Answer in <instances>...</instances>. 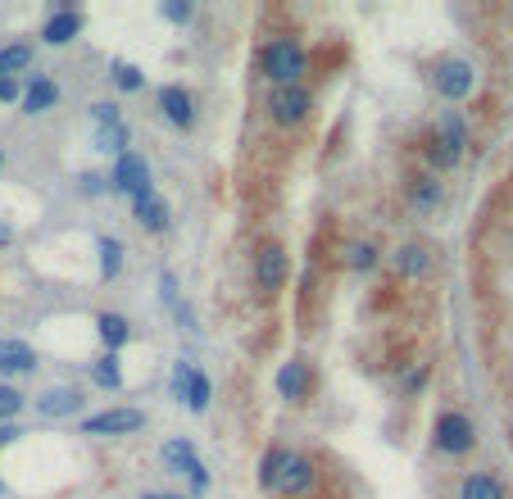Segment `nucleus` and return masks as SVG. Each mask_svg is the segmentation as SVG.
<instances>
[{
	"mask_svg": "<svg viewBox=\"0 0 513 499\" xmlns=\"http://www.w3.org/2000/svg\"><path fill=\"white\" fill-rule=\"evenodd\" d=\"M259 73H264L273 87H305L309 73V50L296 37H273L259 46Z\"/></svg>",
	"mask_w": 513,
	"mask_h": 499,
	"instance_id": "f257e3e1",
	"label": "nucleus"
},
{
	"mask_svg": "<svg viewBox=\"0 0 513 499\" xmlns=\"http://www.w3.org/2000/svg\"><path fill=\"white\" fill-rule=\"evenodd\" d=\"M432 450L445 459H464L477 450V422L464 409H441L432 418Z\"/></svg>",
	"mask_w": 513,
	"mask_h": 499,
	"instance_id": "f03ea898",
	"label": "nucleus"
},
{
	"mask_svg": "<svg viewBox=\"0 0 513 499\" xmlns=\"http://www.w3.org/2000/svg\"><path fill=\"white\" fill-rule=\"evenodd\" d=\"M427 82H432V91L441 100H468L477 91V69H473V59L445 55V59H436V64H432Z\"/></svg>",
	"mask_w": 513,
	"mask_h": 499,
	"instance_id": "7ed1b4c3",
	"label": "nucleus"
},
{
	"mask_svg": "<svg viewBox=\"0 0 513 499\" xmlns=\"http://www.w3.org/2000/svg\"><path fill=\"white\" fill-rule=\"evenodd\" d=\"M250 277H255V291L259 295H277L282 286H287L291 277V255L282 241H264L255 250V259H250Z\"/></svg>",
	"mask_w": 513,
	"mask_h": 499,
	"instance_id": "20e7f679",
	"label": "nucleus"
},
{
	"mask_svg": "<svg viewBox=\"0 0 513 499\" xmlns=\"http://www.w3.org/2000/svg\"><path fill=\"white\" fill-rule=\"evenodd\" d=\"M264 109L277 128H305L309 114H314V91L309 87H273L264 100Z\"/></svg>",
	"mask_w": 513,
	"mask_h": 499,
	"instance_id": "39448f33",
	"label": "nucleus"
},
{
	"mask_svg": "<svg viewBox=\"0 0 513 499\" xmlns=\"http://www.w3.org/2000/svg\"><path fill=\"white\" fill-rule=\"evenodd\" d=\"M109 191H119V196H128V200H137V196H146V191H155V186H150V164H146V155L128 150V155L114 159V173H109Z\"/></svg>",
	"mask_w": 513,
	"mask_h": 499,
	"instance_id": "423d86ee",
	"label": "nucleus"
},
{
	"mask_svg": "<svg viewBox=\"0 0 513 499\" xmlns=\"http://www.w3.org/2000/svg\"><path fill=\"white\" fill-rule=\"evenodd\" d=\"M318 490V463L309 459V454H287V463H282V481H277V495L282 499H309Z\"/></svg>",
	"mask_w": 513,
	"mask_h": 499,
	"instance_id": "0eeeda50",
	"label": "nucleus"
},
{
	"mask_svg": "<svg viewBox=\"0 0 513 499\" xmlns=\"http://www.w3.org/2000/svg\"><path fill=\"white\" fill-rule=\"evenodd\" d=\"M159 454H164V463L173 472H187V481H191V490H196V495H205V490H209V468L200 463L196 445H191L187 436H173V441H168Z\"/></svg>",
	"mask_w": 513,
	"mask_h": 499,
	"instance_id": "6e6552de",
	"label": "nucleus"
},
{
	"mask_svg": "<svg viewBox=\"0 0 513 499\" xmlns=\"http://www.w3.org/2000/svg\"><path fill=\"white\" fill-rule=\"evenodd\" d=\"M159 114H164V123H173V128H196V96H191L182 82H168V87H159L155 96Z\"/></svg>",
	"mask_w": 513,
	"mask_h": 499,
	"instance_id": "1a4fd4ad",
	"label": "nucleus"
},
{
	"mask_svg": "<svg viewBox=\"0 0 513 499\" xmlns=\"http://www.w3.org/2000/svg\"><path fill=\"white\" fill-rule=\"evenodd\" d=\"M141 427H146V413L141 409H105L82 422V436H132Z\"/></svg>",
	"mask_w": 513,
	"mask_h": 499,
	"instance_id": "9d476101",
	"label": "nucleus"
},
{
	"mask_svg": "<svg viewBox=\"0 0 513 499\" xmlns=\"http://www.w3.org/2000/svg\"><path fill=\"white\" fill-rule=\"evenodd\" d=\"M277 395L291 404H305L309 395H314V368H309V359H287L282 368H277Z\"/></svg>",
	"mask_w": 513,
	"mask_h": 499,
	"instance_id": "9b49d317",
	"label": "nucleus"
},
{
	"mask_svg": "<svg viewBox=\"0 0 513 499\" xmlns=\"http://www.w3.org/2000/svg\"><path fill=\"white\" fill-rule=\"evenodd\" d=\"M405 196H409V205H414L418 214H436V209H441V200H445L441 177H436L432 168H418V173L405 177Z\"/></svg>",
	"mask_w": 513,
	"mask_h": 499,
	"instance_id": "f8f14e48",
	"label": "nucleus"
},
{
	"mask_svg": "<svg viewBox=\"0 0 513 499\" xmlns=\"http://www.w3.org/2000/svg\"><path fill=\"white\" fill-rule=\"evenodd\" d=\"M132 218H137V227L150 232V236H159V232L173 227V209H168V200L159 196V191H146V196L132 200Z\"/></svg>",
	"mask_w": 513,
	"mask_h": 499,
	"instance_id": "ddd939ff",
	"label": "nucleus"
},
{
	"mask_svg": "<svg viewBox=\"0 0 513 499\" xmlns=\"http://www.w3.org/2000/svg\"><path fill=\"white\" fill-rule=\"evenodd\" d=\"M391 268H395V277L418 282V277L432 273V250H427V245H418V241L395 245V250H391Z\"/></svg>",
	"mask_w": 513,
	"mask_h": 499,
	"instance_id": "4468645a",
	"label": "nucleus"
},
{
	"mask_svg": "<svg viewBox=\"0 0 513 499\" xmlns=\"http://www.w3.org/2000/svg\"><path fill=\"white\" fill-rule=\"evenodd\" d=\"M432 137L441 141V146L450 150L454 159H464V150H468V141H473V132H468L464 114H454V109H445V114H436V128H432Z\"/></svg>",
	"mask_w": 513,
	"mask_h": 499,
	"instance_id": "2eb2a0df",
	"label": "nucleus"
},
{
	"mask_svg": "<svg viewBox=\"0 0 513 499\" xmlns=\"http://www.w3.org/2000/svg\"><path fill=\"white\" fill-rule=\"evenodd\" d=\"M78 32H82V14L69 10V5H55V14L41 23V41L46 46H69Z\"/></svg>",
	"mask_w": 513,
	"mask_h": 499,
	"instance_id": "dca6fc26",
	"label": "nucleus"
},
{
	"mask_svg": "<svg viewBox=\"0 0 513 499\" xmlns=\"http://www.w3.org/2000/svg\"><path fill=\"white\" fill-rule=\"evenodd\" d=\"M82 409V391L78 386H50L37 395V413L41 418H73Z\"/></svg>",
	"mask_w": 513,
	"mask_h": 499,
	"instance_id": "f3484780",
	"label": "nucleus"
},
{
	"mask_svg": "<svg viewBox=\"0 0 513 499\" xmlns=\"http://www.w3.org/2000/svg\"><path fill=\"white\" fill-rule=\"evenodd\" d=\"M454 499H509V490L495 472H464L454 486Z\"/></svg>",
	"mask_w": 513,
	"mask_h": 499,
	"instance_id": "a211bd4d",
	"label": "nucleus"
},
{
	"mask_svg": "<svg viewBox=\"0 0 513 499\" xmlns=\"http://www.w3.org/2000/svg\"><path fill=\"white\" fill-rule=\"evenodd\" d=\"M32 368H37V350L28 341L5 336L0 341V377H19V372H32Z\"/></svg>",
	"mask_w": 513,
	"mask_h": 499,
	"instance_id": "6ab92c4d",
	"label": "nucleus"
},
{
	"mask_svg": "<svg viewBox=\"0 0 513 499\" xmlns=\"http://www.w3.org/2000/svg\"><path fill=\"white\" fill-rule=\"evenodd\" d=\"M96 336H100V345H105L109 354H119L123 345L132 341V323L123 314H109L105 309V314H96Z\"/></svg>",
	"mask_w": 513,
	"mask_h": 499,
	"instance_id": "aec40b11",
	"label": "nucleus"
},
{
	"mask_svg": "<svg viewBox=\"0 0 513 499\" xmlns=\"http://www.w3.org/2000/svg\"><path fill=\"white\" fill-rule=\"evenodd\" d=\"M55 100H60V87H55V78L37 73V78L28 82V91H23V114H46V109H55Z\"/></svg>",
	"mask_w": 513,
	"mask_h": 499,
	"instance_id": "412c9836",
	"label": "nucleus"
},
{
	"mask_svg": "<svg viewBox=\"0 0 513 499\" xmlns=\"http://www.w3.org/2000/svg\"><path fill=\"white\" fill-rule=\"evenodd\" d=\"M341 255H346V268H355V273H373V268L382 264V250H377V241H368V236L346 241L341 245Z\"/></svg>",
	"mask_w": 513,
	"mask_h": 499,
	"instance_id": "4be33fe9",
	"label": "nucleus"
},
{
	"mask_svg": "<svg viewBox=\"0 0 513 499\" xmlns=\"http://www.w3.org/2000/svg\"><path fill=\"white\" fill-rule=\"evenodd\" d=\"M96 255H100V282H114L123 273V241L119 236H96Z\"/></svg>",
	"mask_w": 513,
	"mask_h": 499,
	"instance_id": "5701e85b",
	"label": "nucleus"
},
{
	"mask_svg": "<svg viewBox=\"0 0 513 499\" xmlns=\"http://www.w3.org/2000/svg\"><path fill=\"white\" fill-rule=\"evenodd\" d=\"M91 382L100 386V391H123V359L119 354H100L96 363H91Z\"/></svg>",
	"mask_w": 513,
	"mask_h": 499,
	"instance_id": "b1692460",
	"label": "nucleus"
},
{
	"mask_svg": "<svg viewBox=\"0 0 513 499\" xmlns=\"http://www.w3.org/2000/svg\"><path fill=\"white\" fill-rule=\"evenodd\" d=\"M287 445H268L264 459H259V486L268 490V495H277V481H282V463H287Z\"/></svg>",
	"mask_w": 513,
	"mask_h": 499,
	"instance_id": "393cba45",
	"label": "nucleus"
},
{
	"mask_svg": "<svg viewBox=\"0 0 513 499\" xmlns=\"http://www.w3.org/2000/svg\"><path fill=\"white\" fill-rule=\"evenodd\" d=\"M23 69H32V46L28 41H10V46H0V78H19Z\"/></svg>",
	"mask_w": 513,
	"mask_h": 499,
	"instance_id": "a878e982",
	"label": "nucleus"
},
{
	"mask_svg": "<svg viewBox=\"0 0 513 499\" xmlns=\"http://www.w3.org/2000/svg\"><path fill=\"white\" fill-rule=\"evenodd\" d=\"M128 123H119V128H96V150L100 155H128Z\"/></svg>",
	"mask_w": 513,
	"mask_h": 499,
	"instance_id": "bb28decb",
	"label": "nucleus"
},
{
	"mask_svg": "<svg viewBox=\"0 0 513 499\" xmlns=\"http://www.w3.org/2000/svg\"><path fill=\"white\" fill-rule=\"evenodd\" d=\"M209 395H214V386H209V377L205 372H191V386H187V409L191 413H205L209 409Z\"/></svg>",
	"mask_w": 513,
	"mask_h": 499,
	"instance_id": "cd10ccee",
	"label": "nucleus"
},
{
	"mask_svg": "<svg viewBox=\"0 0 513 499\" xmlns=\"http://www.w3.org/2000/svg\"><path fill=\"white\" fill-rule=\"evenodd\" d=\"M191 372H196V363H187V359H178V363H173V377H168V395H173V400H178V404H187Z\"/></svg>",
	"mask_w": 513,
	"mask_h": 499,
	"instance_id": "c85d7f7f",
	"label": "nucleus"
},
{
	"mask_svg": "<svg viewBox=\"0 0 513 499\" xmlns=\"http://www.w3.org/2000/svg\"><path fill=\"white\" fill-rule=\"evenodd\" d=\"M427 377H432V368H427V363H409V368L400 372V395H423Z\"/></svg>",
	"mask_w": 513,
	"mask_h": 499,
	"instance_id": "c756f323",
	"label": "nucleus"
},
{
	"mask_svg": "<svg viewBox=\"0 0 513 499\" xmlns=\"http://www.w3.org/2000/svg\"><path fill=\"white\" fill-rule=\"evenodd\" d=\"M114 87H119V91H141V87H146V78H141L137 64H123V59H119V64H114Z\"/></svg>",
	"mask_w": 513,
	"mask_h": 499,
	"instance_id": "7c9ffc66",
	"label": "nucleus"
},
{
	"mask_svg": "<svg viewBox=\"0 0 513 499\" xmlns=\"http://www.w3.org/2000/svg\"><path fill=\"white\" fill-rule=\"evenodd\" d=\"M19 409H23L19 386H5V382H0V422H14V418H19Z\"/></svg>",
	"mask_w": 513,
	"mask_h": 499,
	"instance_id": "2f4dec72",
	"label": "nucleus"
},
{
	"mask_svg": "<svg viewBox=\"0 0 513 499\" xmlns=\"http://www.w3.org/2000/svg\"><path fill=\"white\" fill-rule=\"evenodd\" d=\"M91 118H96V128H119L123 123V114H119L114 100H96V105H91Z\"/></svg>",
	"mask_w": 513,
	"mask_h": 499,
	"instance_id": "473e14b6",
	"label": "nucleus"
},
{
	"mask_svg": "<svg viewBox=\"0 0 513 499\" xmlns=\"http://www.w3.org/2000/svg\"><path fill=\"white\" fill-rule=\"evenodd\" d=\"M159 14H164L168 23H187L196 10H191V0H164V5H159Z\"/></svg>",
	"mask_w": 513,
	"mask_h": 499,
	"instance_id": "72a5a7b5",
	"label": "nucleus"
},
{
	"mask_svg": "<svg viewBox=\"0 0 513 499\" xmlns=\"http://www.w3.org/2000/svg\"><path fill=\"white\" fill-rule=\"evenodd\" d=\"M78 191H82V196H100V191H109V177L82 173V177H78Z\"/></svg>",
	"mask_w": 513,
	"mask_h": 499,
	"instance_id": "f704fd0d",
	"label": "nucleus"
},
{
	"mask_svg": "<svg viewBox=\"0 0 513 499\" xmlns=\"http://www.w3.org/2000/svg\"><path fill=\"white\" fill-rule=\"evenodd\" d=\"M23 91L28 87H19V78H0V100H19L23 105Z\"/></svg>",
	"mask_w": 513,
	"mask_h": 499,
	"instance_id": "c9c22d12",
	"label": "nucleus"
},
{
	"mask_svg": "<svg viewBox=\"0 0 513 499\" xmlns=\"http://www.w3.org/2000/svg\"><path fill=\"white\" fill-rule=\"evenodd\" d=\"M19 436H23V431L14 427V422H0V450H10V445L19 441Z\"/></svg>",
	"mask_w": 513,
	"mask_h": 499,
	"instance_id": "e433bc0d",
	"label": "nucleus"
},
{
	"mask_svg": "<svg viewBox=\"0 0 513 499\" xmlns=\"http://www.w3.org/2000/svg\"><path fill=\"white\" fill-rule=\"evenodd\" d=\"M14 241V227L10 223H0V245H10Z\"/></svg>",
	"mask_w": 513,
	"mask_h": 499,
	"instance_id": "4c0bfd02",
	"label": "nucleus"
},
{
	"mask_svg": "<svg viewBox=\"0 0 513 499\" xmlns=\"http://www.w3.org/2000/svg\"><path fill=\"white\" fill-rule=\"evenodd\" d=\"M159 499H182V495H159Z\"/></svg>",
	"mask_w": 513,
	"mask_h": 499,
	"instance_id": "58836bf2",
	"label": "nucleus"
},
{
	"mask_svg": "<svg viewBox=\"0 0 513 499\" xmlns=\"http://www.w3.org/2000/svg\"><path fill=\"white\" fill-rule=\"evenodd\" d=\"M509 441H513V418H509Z\"/></svg>",
	"mask_w": 513,
	"mask_h": 499,
	"instance_id": "ea45409f",
	"label": "nucleus"
},
{
	"mask_svg": "<svg viewBox=\"0 0 513 499\" xmlns=\"http://www.w3.org/2000/svg\"><path fill=\"white\" fill-rule=\"evenodd\" d=\"M0 495H5V477H0Z\"/></svg>",
	"mask_w": 513,
	"mask_h": 499,
	"instance_id": "a19ab883",
	"label": "nucleus"
},
{
	"mask_svg": "<svg viewBox=\"0 0 513 499\" xmlns=\"http://www.w3.org/2000/svg\"><path fill=\"white\" fill-rule=\"evenodd\" d=\"M0 168H5V155H0Z\"/></svg>",
	"mask_w": 513,
	"mask_h": 499,
	"instance_id": "79ce46f5",
	"label": "nucleus"
}]
</instances>
